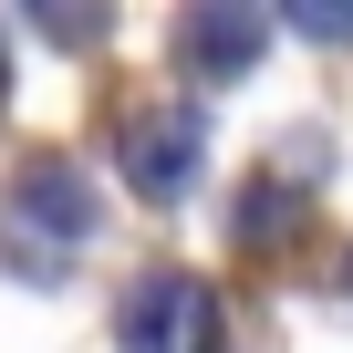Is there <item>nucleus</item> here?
<instances>
[{"instance_id": "obj_1", "label": "nucleus", "mask_w": 353, "mask_h": 353, "mask_svg": "<svg viewBox=\"0 0 353 353\" xmlns=\"http://www.w3.org/2000/svg\"><path fill=\"white\" fill-rule=\"evenodd\" d=\"M219 332H229V322H219V291H208L198 270H145V281L125 291V343H135V353H229Z\"/></svg>"}, {"instance_id": "obj_2", "label": "nucleus", "mask_w": 353, "mask_h": 353, "mask_svg": "<svg viewBox=\"0 0 353 353\" xmlns=\"http://www.w3.org/2000/svg\"><path fill=\"white\" fill-rule=\"evenodd\" d=\"M125 166H135V198H176L198 176V114H135Z\"/></svg>"}, {"instance_id": "obj_3", "label": "nucleus", "mask_w": 353, "mask_h": 353, "mask_svg": "<svg viewBox=\"0 0 353 353\" xmlns=\"http://www.w3.org/2000/svg\"><path fill=\"white\" fill-rule=\"evenodd\" d=\"M0 83H11V63H0Z\"/></svg>"}]
</instances>
